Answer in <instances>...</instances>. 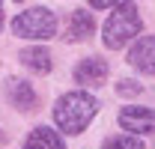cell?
I'll list each match as a JSON object with an SVG mask.
<instances>
[{"mask_svg": "<svg viewBox=\"0 0 155 149\" xmlns=\"http://www.w3.org/2000/svg\"><path fill=\"white\" fill-rule=\"evenodd\" d=\"M96 113H98V101L90 93L75 90V93H66V95L57 98V104H54V122L66 134H81L93 122Z\"/></svg>", "mask_w": 155, "mask_h": 149, "instance_id": "6da1fadb", "label": "cell"}, {"mask_svg": "<svg viewBox=\"0 0 155 149\" xmlns=\"http://www.w3.org/2000/svg\"><path fill=\"white\" fill-rule=\"evenodd\" d=\"M140 27H143V21H140V12H137V3L122 0L114 12H110V18L104 21L101 42H104V48L119 51V48H125V45L140 33Z\"/></svg>", "mask_w": 155, "mask_h": 149, "instance_id": "7a4b0ae2", "label": "cell"}, {"mask_svg": "<svg viewBox=\"0 0 155 149\" xmlns=\"http://www.w3.org/2000/svg\"><path fill=\"white\" fill-rule=\"evenodd\" d=\"M12 33L21 39H54L57 36V15L48 6H33L12 18Z\"/></svg>", "mask_w": 155, "mask_h": 149, "instance_id": "3957f363", "label": "cell"}, {"mask_svg": "<svg viewBox=\"0 0 155 149\" xmlns=\"http://www.w3.org/2000/svg\"><path fill=\"white\" fill-rule=\"evenodd\" d=\"M119 125L131 134H155V111L140 108V104H128L119 111Z\"/></svg>", "mask_w": 155, "mask_h": 149, "instance_id": "277c9868", "label": "cell"}, {"mask_svg": "<svg viewBox=\"0 0 155 149\" xmlns=\"http://www.w3.org/2000/svg\"><path fill=\"white\" fill-rule=\"evenodd\" d=\"M128 63L143 74H155V36L137 39L128 51Z\"/></svg>", "mask_w": 155, "mask_h": 149, "instance_id": "5b68a950", "label": "cell"}, {"mask_svg": "<svg viewBox=\"0 0 155 149\" xmlns=\"http://www.w3.org/2000/svg\"><path fill=\"white\" fill-rule=\"evenodd\" d=\"M107 78V63L101 57H87L75 66V81L84 87H101Z\"/></svg>", "mask_w": 155, "mask_h": 149, "instance_id": "8992f818", "label": "cell"}, {"mask_svg": "<svg viewBox=\"0 0 155 149\" xmlns=\"http://www.w3.org/2000/svg\"><path fill=\"white\" fill-rule=\"evenodd\" d=\"M6 98L18 111H33L36 108V90H33V84H27L21 78H9L6 81Z\"/></svg>", "mask_w": 155, "mask_h": 149, "instance_id": "52a82bcc", "label": "cell"}, {"mask_svg": "<svg viewBox=\"0 0 155 149\" xmlns=\"http://www.w3.org/2000/svg\"><path fill=\"white\" fill-rule=\"evenodd\" d=\"M93 30H96V21L93 15L87 12V9H75L72 15H69V24H66V42H84V39L93 36Z\"/></svg>", "mask_w": 155, "mask_h": 149, "instance_id": "ba28073f", "label": "cell"}, {"mask_svg": "<svg viewBox=\"0 0 155 149\" xmlns=\"http://www.w3.org/2000/svg\"><path fill=\"white\" fill-rule=\"evenodd\" d=\"M24 149H66V143H63V137H60L54 128L39 125V128H33L30 134H27Z\"/></svg>", "mask_w": 155, "mask_h": 149, "instance_id": "9c48e42d", "label": "cell"}, {"mask_svg": "<svg viewBox=\"0 0 155 149\" xmlns=\"http://www.w3.org/2000/svg\"><path fill=\"white\" fill-rule=\"evenodd\" d=\"M18 57H21V63L36 74H48L54 69V60H51V51L48 48H24Z\"/></svg>", "mask_w": 155, "mask_h": 149, "instance_id": "30bf717a", "label": "cell"}, {"mask_svg": "<svg viewBox=\"0 0 155 149\" xmlns=\"http://www.w3.org/2000/svg\"><path fill=\"white\" fill-rule=\"evenodd\" d=\"M101 149H143V140L125 131V134H114V137H107V140L101 143Z\"/></svg>", "mask_w": 155, "mask_h": 149, "instance_id": "8fae6325", "label": "cell"}, {"mask_svg": "<svg viewBox=\"0 0 155 149\" xmlns=\"http://www.w3.org/2000/svg\"><path fill=\"white\" fill-rule=\"evenodd\" d=\"M140 90H143V87L137 84L134 78H122V81L116 84V93L119 95H140Z\"/></svg>", "mask_w": 155, "mask_h": 149, "instance_id": "7c38bea8", "label": "cell"}, {"mask_svg": "<svg viewBox=\"0 0 155 149\" xmlns=\"http://www.w3.org/2000/svg\"><path fill=\"white\" fill-rule=\"evenodd\" d=\"M122 0H90L93 9H110V6H119Z\"/></svg>", "mask_w": 155, "mask_h": 149, "instance_id": "4fadbf2b", "label": "cell"}, {"mask_svg": "<svg viewBox=\"0 0 155 149\" xmlns=\"http://www.w3.org/2000/svg\"><path fill=\"white\" fill-rule=\"evenodd\" d=\"M0 30H3V0H0Z\"/></svg>", "mask_w": 155, "mask_h": 149, "instance_id": "5bb4252c", "label": "cell"}, {"mask_svg": "<svg viewBox=\"0 0 155 149\" xmlns=\"http://www.w3.org/2000/svg\"><path fill=\"white\" fill-rule=\"evenodd\" d=\"M15 3H21V0H15Z\"/></svg>", "mask_w": 155, "mask_h": 149, "instance_id": "9a60e30c", "label": "cell"}]
</instances>
